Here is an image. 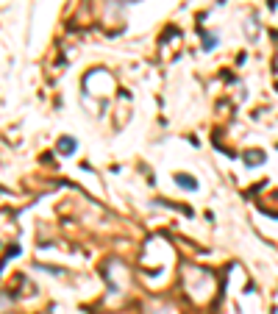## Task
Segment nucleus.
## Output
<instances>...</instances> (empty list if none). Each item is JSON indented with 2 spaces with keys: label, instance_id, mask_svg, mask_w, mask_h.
Instances as JSON below:
<instances>
[{
  "label": "nucleus",
  "instance_id": "1",
  "mask_svg": "<svg viewBox=\"0 0 278 314\" xmlns=\"http://www.w3.org/2000/svg\"><path fill=\"white\" fill-rule=\"evenodd\" d=\"M56 147H59V153H62V156H72L78 150V142L72 139V136H62Z\"/></svg>",
  "mask_w": 278,
  "mask_h": 314
},
{
  "label": "nucleus",
  "instance_id": "2",
  "mask_svg": "<svg viewBox=\"0 0 278 314\" xmlns=\"http://www.w3.org/2000/svg\"><path fill=\"white\" fill-rule=\"evenodd\" d=\"M175 184H178L181 189H189V192L198 189V181H195L192 175H187V173H175Z\"/></svg>",
  "mask_w": 278,
  "mask_h": 314
},
{
  "label": "nucleus",
  "instance_id": "3",
  "mask_svg": "<svg viewBox=\"0 0 278 314\" xmlns=\"http://www.w3.org/2000/svg\"><path fill=\"white\" fill-rule=\"evenodd\" d=\"M245 164H248V167H259V164H264V153L262 150H248V153H245Z\"/></svg>",
  "mask_w": 278,
  "mask_h": 314
},
{
  "label": "nucleus",
  "instance_id": "4",
  "mask_svg": "<svg viewBox=\"0 0 278 314\" xmlns=\"http://www.w3.org/2000/svg\"><path fill=\"white\" fill-rule=\"evenodd\" d=\"M217 34H203V50H214L217 48Z\"/></svg>",
  "mask_w": 278,
  "mask_h": 314
},
{
  "label": "nucleus",
  "instance_id": "5",
  "mask_svg": "<svg viewBox=\"0 0 278 314\" xmlns=\"http://www.w3.org/2000/svg\"><path fill=\"white\" fill-rule=\"evenodd\" d=\"M14 256H20V248H17V245H11V251H8L6 258H14Z\"/></svg>",
  "mask_w": 278,
  "mask_h": 314
}]
</instances>
